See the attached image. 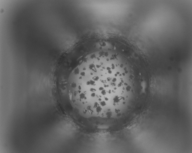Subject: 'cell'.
Returning a JSON list of instances; mask_svg holds the SVG:
<instances>
[{"instance_id": "obj_1", "label": "cell", "mask_w": 192, "mask_h": 153, "mask_svg": "<svg viewBox=\"0 0 192 153\" xmlns=\"http://www.w3.org/2000/svg\"><path fill=\"white\" fill-rule=\"evenodd\" d=\"M118 53L96 52L89 54L72 72L70 84L84 107L89 110L92 107L99 112L113 101L112 89L122 85L128 73L121 72L123 65L118 63Z\"/></svg>"}]
</instances>
